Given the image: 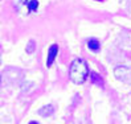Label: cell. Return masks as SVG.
I'll use <instances>...</instances> for the list:
<instances>
[{
	"label": "cell",
	"mask_w": 131,
	"mask_h": 124,
	"mask_svg": "<svg viewBox=\"0 0 131 124\" xmlns=\"http://www.w3.org/2000/svg\"><path fill=\"white\" fill-rule=\"evenodd\" d=\"M97 2H102V0H97Z\"/></svg>",
	"instance_id": "10"
},
{
	"label": "cell",
	"mask_w": 131,
	"mask_h": 124,
	"mask_svg": "<svg viewBox=\"0 0 131 124\" xmlns=\"http://www.w3.org/2000/svg\"><path fill=\"white\" fill-rule=\"evenodd\" d=\"M89 75V67L86 65V62L81 58H75L69 69V77L73 83L75 84H82L85 83V81L88 79Z\"/></svg>",
	"instance_id": "1"
},
{
	"label": "cell",
	"mask_w": 131,
	"mask_h": 124,
	"mask_svg": "<svg viewBox=\"0 0 131 124\" xmlns=\"http://www.w3.org/2000/svg\"><path fill=\"white\" fill-rule=\"evenodd\" d=\"M90 81L93 83H95V84H98V86L103 87V81L97 73H90Z\"/></svg>",
	"instance_id": "5"
},
{
	"label": "cell",
	"mask_w": 131,
	"mask_h": 124,
	"mask_svg": "<svg viewBox=\"0 0 131 124\" xmlns=\"http://www.w3.org/2000/svg\"><path fill=\"white\" fill-rule=\"evenodd\" d=\"M57 53H58V46L56 44H53L48 50V59H47V66L48 67H50L53 65V62H54V59L57 57Z\"/></svg>",
	"instance_id": "2"
},
{
	"label": "cell",
	"mask_w": 131,
	"mask_h": 124,
	"mask_svg": "<svg viewBox=\"0 0 131 124\" xmlns=\"http://www.w3.org/2000/svg\"><path fill=\"white\" fill-rule=\"evenodd\" d=\"M35 50H36V42H35L33 40H29L28 45L25 46V52H27V53H29V54H32Z\"/></svg>",
	"instance_id": "6"
},
{
	"label": "cell",
	"mask_w": 131,
	"mask_h": 124,
	"mask_svg": "<svg viewBox=\"0 0 131 124\" xmlns=\"http://www.w3.org/2000/svg\"><path fill=\"white\" fill-rule=\"evenodd\" d=\"M29 124H38V123H36V121H30Z\"/></svg>",
	"instance_id": "9"
},
{
	"label": "cell",
	"mask_w": 131,
	"mask_h": 124,
	"mask_svg": "<svg viewBox=\"0 0 131 124\" xmlns=\"http://www.w3.org/2000/svg\"><path fill=\"white\" fill-rule=\"evenodd\" d=\"M53 112H54V108H53V106H50V104L44 106L42 108H40V110H38V114H40L41 116H44V118H47V116H50Z\"/></svg>",
	"instance_id": "3"
},
{
	"label": "cell",
	"mask_w": 131,
	"mask_h": 124,
	"mask_svg": "<svg viewBox=\"0 0 131 124\" xmlns=\"http://www.w3.org/2000/svg\"><path fill=\"white\" fill-rule=\"evenodd\" d=\"M88 46L90 50L93 52H98L99 49H101V44H99V41L97 40V38H90V40L88 41Z\"/></svg>",
	"instance_id": "4"
},
{
	"label": "cell",
	"mask_w": 131,
	"mask_h": 124,
	"mask_svg": "<svg viewBox=\"0 0 131 124\" xmlns=\"http://www.w3.org/2000/svg\"><path fill=\"white\" fill-rule=\"evenodd\" d=\"M30 2V0H23V3H24V4H28Z\"/></svg>",
	"instance_id": "8"
},
{
	"label": "cell",
	"mask_w": 131,
	"mask_h": 124,
	"mask_svg": "<svg viewBox=\"0 0 131 124\" xmlns=\"http://www.w3.org/2000/svg\"><path fill=\"white\" fill-rule=\"evenodd\" d=\"M0 62H2V58H0Z\"/></svg>",
	"instance_id": "11"
},
{
	"label": "cell",
	"mask_w": 131,
	"mask_h": 124,
	"mask_svg": "<svg viewBox=\"0 0 131 124\" xmlns=\"http://www.w3.org/2000/svg\"><path fill=\"white\" fill-rule=\"evenodd\" d=\"M27 7H28V9L30 12H35L38 8V2H37V0H30V2L27 4Z\"/></svg>",
	"instance_id": "7"
}]
</instances>
